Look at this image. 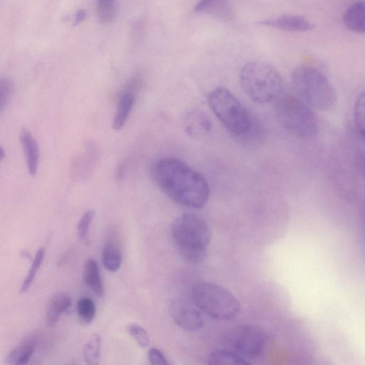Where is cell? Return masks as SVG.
<instances>
[{
	"label": "cell",
	"mask_w": 365,
	"mask_h": 365,
	"mask_svg": "<svg viewBox=\"0 0 365 365\" xmlns=\"http://www.w3.org/2000/svg\"><path fill=\"white\" fill-rule=\"evenodd\" d=\"M151 173L160 190L179 205L199 209L209 199L210 187L205 177L178 158L167 157L158 160Z\"/></svg>",
	"instance_id": "obj_1"
},
{
	"label": "cell",
	"mask_w": 365,
	"mask_h": 365,
	"mask_svg": "<svg viewBox=\"0 0 365 365\" xmlns=\"http://www.w3.org/2000/svg\"><path fill=\"white\" fill-rule=\"evenodd\" d=\"M170 230L175 247L185 262L197 264L203 260L210 240L209 227L203 217L182 214L174 220Z\"/></svg>",
	"instance_id": "obj_2"
},
{
	"label": "cell",
	"mask_w": 365,
	"mask_h": 365,
	"mask_svg": "<svg viewBox=\"0 0 365 365\" xmlns=\"http://www.w3.org/2000/svg\"><path fill=\"white\" fill-rule=\"evenodd\" d=\"M241 86L255 103L267 104L276 101L284 88V80L278 71L263 61H251L240 71Z\"/></svg>",
	"instance_id": "obj_3"
},
{
	"label": "cell",
	"mask_w": 365,
	"mask_h": 365,
	"mask_svg": "<svg viewBox=\"0 0 365 365\" xmlns=\"http://www.w3.org/2000/svg\"><path fill=\"white\" fill-rule=\"evenodd\" d=\"M291 81L297 96L312 108L328 110L334 106L335 90L329 80L317 68L299 66L293 71Z\"/></svg>",
	"instance_id": "obj_4"
},
{
	"label": "cell",
	"mask_w": 365,
	"mask_h": 365,
	"mask_svg": "<svg viewBox=\"0 0 365 365\" xmlns=\"http://www.w3.org/2000/svg\"><path fill=\"white\" fill-rule=\"evenodd\" d=\"M275 113L279 123L292 135L309 138L318 130V120L312 108L297 96L282 94L275 101Z\"/></svg>",
	"instance_id": "obj_5"
},
{
	"label": "cell",
	"mask_w": 365,
	"mask_h": 365,
	"mask_svg": "<svg viewBox=\"0 0 365 365\" xmlns=\"http://www.w3.org/2000/svg\"><path fill=\"white\" fill-rule=\"evenodd\" d=\"M191 294L195 306L217 320H232L240 311V302L235 297L216 284L197 282L193 284Z\"/></svg>",
	"instance_id": "obj_6"
},
{
	"label": "cell",
	"mask_w": 365,
	"mask_h": 365,
	"mask_svg": "<svg viewBox=\"0 0 365 365\" xmlns=\"http://www.w3.org/2000/svg\"><path fill=\"white\" fill-rule=\"evenodd\" d=\"M207 101L217 118L230 133L242 136L252 129L249 113L227 88H215L208 94Z\"/></svg>",
	"instance_id": "obj_7"
},
{
	"label": "cell",
	"mask_w": 365,
	"mask_h": 365,
	"mask_svg": "<svg viewBox=\"0 0 365 365\" xmlns=\"http://www.w3.org/2000/svg\"><path fill=\"white\" fill-rule=\"evenodd\" d=\"M267 334L261 327L243 324L230 330L225 336V344L232 351L245 358H255L262 351Z\"/></svg>",
	"instance_id": "obj_8"
},
{
	"label": "cell",
	"mask_w": 365,
	"mask_h": 365,
	"mask_svg": "<svg viewBox=\"0 0 365 365\" xmlns=\"http://www.w3.org/2000/svg\"><path fill=\"white\" fill-rule=\"evenodd\" d=\"M173 322L187 331H197L204 326V319L199 310L187 303L174 301L170 306Z\"/></svg>",
	"instance_id": "obj_9"
},
{
	"label": "cell",
	"mask_w": 365,
	"mask_h": 365,
	"mask_svg": "<svg viewBox=\"0 0 365 365\" xmlns=\"http://www.w3.org/2000/svg\"><path fill=\"white\" fill-rule=\"evenodd\" d=\"M183 127L185 133L195 139L207 137L212 130V123L203 110L192 108L186 112L183 116Z\"/></svg>",
	"instance_id": "obj_10"
},
{
	"label": "cell",
	"mask_w": 365,
	"mask_h": 365,
	"mask_svg": "<svg viewBox=\"0 0 365 365\" xmlns=\"http://www.w3.org/2000/svg\"><path fill=\"white\" fill-rule=\"evenodd\" d=\"M259 25L276 28L292 32H307L314 29V25L304 16L299 15H283L274 19H267L258 22Z\"/></svg>",
	"instance_id": "obj_11"
},
{
	"label": "cell",
	"mask_w": 365,
	"mask_h": 365,
	"mask_svg": "<svg viewBox=\"0 0 365 365\" xmlns=\"http://www.w3.org/2000/svg\"><path fill=\"white\" fill-rule=\"evenodd\" d=\"M194 11L223 21H231L235 16L234 9L228 0H200L195 5Z\"/></svg>",
	"instance_id": "obj_12"
},
{
	"label": "cell",
	"mask_w": 365,
	"mask_h": 365,
	"mask_svg": "<svg viewBox=\"0 0 365 365\" xmlns=\"http://www.w3.org/2000/svg\"><path fill=\"white\" fill-rule=\"evenodd\" d=\"M19 140L24 153L26 168L29 173L35 176L38 171L39 148L38 143L29 130L22 128Z\"/></svg>",
	"instance_id": "obj_13"
},
{
	"label": "cell",
	"mask_w": 365,
	"mask_h": 365,
	"mask_svg": "<svg viewBox=\"0 0 365 365\" xmlns=\"http://www.w3.org/2000/svg\"><path fill=\"white\" fill-rule=\"evenodd\" d=\"M346 28L356 34H365V1L353 3L344 11L342 17Z\"/></svg>",
	"instance_id": "obj_14"
},
{
	"label": "cell",
	"mask_w": 365,
	"mask_h": 365,
	"mask_svg": "<svg viewBox=\"0 0 365 365\" xmlns=\"http://www.w3.org/2000/svg\"><path fill=\"white\" fill-rule=\"evenodd\" d=\"M36 346V339L29 337L24 339L8 354L6 364L9 365L26 364L32 357Z\"/></svg>",
	"instance_id": "obj_15"
},
{
	"label": "cell",
	"mask_w": 365,
	"mask_h": 365,
	"mask_svg": "<svg viewBox=\"0 0 365 365\" xmlns=\"http://www.w3.org/2000/svg\"><path fill=\"white\" fill-rule=\"evenodd\" d=\"M71 305V298L66 293L54 294L48 302L46 309V322L49 326H53L58 321L62 313Z\"/></svg>",
	"instance_id": "obj_16"
},
{
	"label": "cell",
	"mask_w": 365,
	"mask_h": 365,
	"mask_svg": "<svg viewBox=\"0 0 365 365\" xmlns=\"http://www.w3.org/2000/svg\"><path fill=\"white\" fill-rule=\"evenodd\" d=\"M83 277L85 283L93 292L101 297L103 295L104 288L100 275L97 262L93 259H88L83 267Z\"/></svg>",
	"instance_id": "obj_17"
},
{
	"label": "cell",
	"mask_w": 365,
	"mask_h": 365,
	"mask_svg": "<svg viewBox=\"0 0 365 365\" xmlns=\"http://www.w3.org/2000/svg\"><path fill=\"white\" fill-rule=\"evenodd\" d=\"M135 98L130 93L121 94L117 103L116 110L113 117L112 127L115 130H120L125 124L127 118L133 106Z\"/></svg>",
	"instance_id": "obj_18"
},
{
	"label": "cell",
	"mask_w": 365,
	"mask_h": 365,
	"mask_svg": "<svg viewBox=\"0 0 365 365\" xmlns=\"http://www.w3.org/2000/svg\"><path fill=\"white\" fill-rule=\"evenodd\" d=\"M210 365H247L250 362L246 358L230 350H215L208 356Z\"/></svg>",
	"instance_id": "obj_19"
},
{
	"label": "cell",
	"mask_w": 365,
	"mask_h": 365,
	"mask_svg": "<svg viewBox=\"0 0 365 365\" xmlns=\"http://www.w3.org/2000/svg\"><path fill=\"white\" fill-rule=\"evenodd\" d=\"M102 260L106 269L117 271L121 264L122 257L118 247L111 241L107 242L102 250Z\"/></svg>",
	"instance_id": "obj_20"
},
{
	"label": "cell",
	"mask_w": 365,
	"mask_h": 365,
	"mask_svg": "<svg viewBox=\"0 0 365 365\" xmlns=\"http://www.w3.org/2000/svg\"><path fill=\"white\" fill-rule=\"evenodd\" d=\"M101 337L97 333L93 334L83 346V357L89 365H97L100 361Z\"/></svg>",
	"instance_id": "obj_21"
},
{
	"label": "cell",
	"mask_w": 365,
	"mask_h": 365,
	"mask_svg": "<svg viewBox=\"0 0 365 365\" xmlns=\"http://www.w3.org/2000/svg\"><path fill=\"white\" fill-rule=\"evenodd\" d=\"M97 14L103 24L113 22L117 15V0H96Z\"/></svg>",
	"instance_id": "obj_22"
},
{
	"label": "cell",
	"mask_w": 365,
	"mask_h": 365,
	"mask_svg": "<svg viewBox=\"0 0 365 365\" xmlns=\"http://www.w3.org/2000/svg\"><path fill=\"white\" fill-rule=\"evenodd\" d=\"M354 120L360 135L365 139V91L356 97L354 105Z\"/></svg>",
	"instance_id": "obj_23"
},
{
	"label": "cell",
	"mask_w": 365,
	"mask_h": 365,
	"mask_svg": "<svg viewBox=\"0 0 365 365\" xmlns=\"http://www.w3.org/2000/svg\"><path fill=\"white\" fill-rule=\"evenodd\" d=\"M96 311V305L91 299L83 297L78 300L77 313L82 324H90L95 317Z\"/></svg>",
	"instance_id": "obj_24"
},
{
	"label": "cell",
	"mask_w": 365,
	"mask_h": 365,
	"mask_svg": "<svg viewBox=\"0 0 365 365\" xmlns=\"http://www.w3.org/2000/svg\"><path fill=\"white\" fill-rule=\"evenodd\" d=\"M45 250L43 248H39L32 262L31 268L29 272H28L26 277H25L21 286V292H26L31 287L36 273L41 267L43 257H44Z\"/></svg>",
	"instance_id": "obj_25"
},
{
	"label": "cell",
	"mask_w": 365,
	"mask_h": 365,
	"mask_svg": "<svg viewBox=\"0 0 365 365\" xmlns=\"http://www.w3.org/2000/svg\"><path fill=\"white\" fill-rule=\"evenodd\" d=\"M94 216V210H88L81 217L77 225V233L81 240L85 242L88 240L89 227Z\"/></svg>",
	"instance_id": "obj_26"
},
{
	"label": "cell",
	"mask_w": 365,
	"mask_h": 365,
	"mask_svg": "<svg viewBox=\"0 0 365 365\" xmlns=\"http://www.w3.org/2000/svg\"><path fill=\"white\" fill-rule=\"evenodd\" d=\"M128 333L133 337L141 347H147L150 344V338L147 331L137 324H130L128 328Z\"/></svg>",
	"instance_id": "obj_27"
},
{
	"label": "cell",
	"mask_w": 365,
	"mask_h": 365,
	"mask_svg": "<svg viewBox=\"0 0 365 365\" xmlns=\"http://www.w3.org/2000/svg\"><path fill=\"white\" fill-rule=\"evenodd\" d=\"M12 92V83L7 78H1L0 81V108L3 110Z\"/></svg>",
	"instance_id": "obj_28"
},
{
	"label": "cell",
	"mask_w": 365,
	"mask_h": 365,
	"mask_svg": "<svg viewBox=\"0 0 365 365\" xmlns=\"http://www.w3.org/2000/svg\"><path fill=\"white\" fill-rule=\"evenodd\" d=\"M148 359L151 364L153 365H168L164 353L158 349L151 348L148 351Z\"/></svg>",
	"instance_id": "obj_29"
},
{
	"label": "cell",
	"mask_w": 365,
	"mask_h": 365,
	"mask_svg": "<svg viewBox=\"0 0 365 365\" xmlns=\"http://www.w3.org/2000/svg\"><path fill=\"white\" fill-rule=\"evenodd\" d=\"M87 16L86 11L84 9H80L77 11L75 17L74 25H77L83 21Z\"/></svg>",
	"instance_id": "obj_30"
},
{
	"label": "cell",
	"mask_w": 365,
	"mask_h": 365,
	"mask_svg": "<svg viewBox=\"0 0 365 365\" xmlns=\"http://www.w3.org/2000/svg\"><path fill=\"white\" fill-rule=\"evenodd\" d=\"M364 235H365V215H364Z\"/></svg>",
	"instance_id": "obj_31"
}]
</instances>
